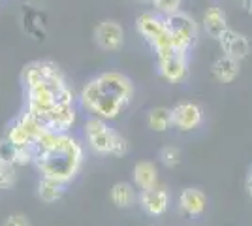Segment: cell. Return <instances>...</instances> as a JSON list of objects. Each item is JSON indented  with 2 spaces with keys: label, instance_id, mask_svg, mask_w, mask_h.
Instances as JSON below:
<instances>
[{
  "label": "cell",
  "instance_id": "12",
  "mask_svg": "<svg viewBox=\"0 0 252 226\" xmlns=\"http://www.w3.org/2000/svg\"><path fill=\"white\" fill-rule=\"evenodd\" d=\"M75 123V108L74 104H64V106H57L53 108L45 117L42 119V125L51 132H59L64 134L74 127Z\"/></svg>",
  "mask_w": 252,
  "mask_h": 226
},
{
  "label": "cell",
  "instance_id": "2",
  "mask_svg": "<svg viewBox=\"0 0 252 226\" xmlns=\"http://www.w3.org/2000/svg\"><path fill=\"white\" fill-rule=\"evenodd\" d=\"M134 85L130 77L121 72H102L87 81L81 89V106L94 117L104 121L117 119L132 102Z\"/></svg>",
  "mask_w": 252,
  "mask_h": 226
},
{
  "label": "cell",
  "instance_id": "27",
  "mask_svg": "<svg viewBox=\"0 0 252 226\" xmlns=\"http://www.w3.org/2000/svg\"><path fill=\"white\" fill-rule=\"evenodd\" d=\"M126 153H128V141H126L121 134H117V140H115V143H113L111 155H113V157H125Z\"/></svg>",
  "mask_w": 252,
  "mask_h": 226
},
{
  "label": "cell",
  "instance_id": "22",
  "mask_svg": "<svg viewBox=\"0 0 252 226\" xmlns=\"http://www.w3.org/2000/svg\"><path fill=\"white\" fill-rule=\"evenodd\" d=\"M6 138H8L17 149H27V147L32 145V136L29 134V130L25 129L19 121H15L10 129H8V136H6Z\"/></svg>",
  "mask_w": 252,
  "mask_h": 226
},
{
  "label": "cell",
  "instance_id": "7",
  "mask_svg": "<svg viewBox=\"0 0 252 226\" xmlns=\"http://www.w3.org/2000/svg\"><path fill=\"white\" fill-rule=\"evenodd\" d=\"M21 29L29 38L36 42H43L47 36V13L36 6H25L21 10Z\"/></svg>",
  "mask_w": 252,
  "mask_h": 226
},
{
  "label": "cell",
  "instance_id": "13",
  "mask_svg": "<svg viewBox=\"0 0 252 226\" xmlns=\"http://www.w3.org/2000/svg\"><path fill=\"white\" fill-rule=\"evenodd\" d=\"M219 42H220V47H222V51H224V55L237 59L239 63L251 55V42H249V38H247L245 34L237 32V31L228 29V31L219 38Z\"/></svg>",
  "mask_w": 252,
  "mask_h": 226
},
{
  "label": "cell",
  "instance_id": "32",
  "mask_svg": "<svg viewBox=\"0 0 252 226\" xmlns=\"http://www.w3.org/2000/svg\"><path fill=\"white\" fill-rule=\"evenodd\" d=\"M143 2H145V0H143ZM149 2H151V0H149Z\"/></svg>",
  "mask_w": 252,
  "mask_h": 226
},
{
  "label": "cell",
  "instance_id": "4",
  "mask_svg": "<svg viewBox=\"0 0 252 226\" xmlns=\"http://www.w3.org/2000/svg\"><path fill=\"white\" fill-rule=\"evenodd\" d=\"M136 29L137 32H139V36L155 49L158 59L177 51L173 47V43H171V38H169L168 27H166L164 17L158 15L157 11L155 13H141L136 21Z\"/></svg>",
  "mask_w": 252,
  "mask_h": 226
},
{
  "label": "cell",
  "instance_id": "23",
  "mask_svg": "<svg viewBox=\"0 0 252 226\" xmlns=\"http://www.w3.org/2000/svg\"><path fill=\"white\" fill-rule=\"evenodd\" d=\"M0 161L8 166H15L17 164V147L11 143L8 138L0 140Z\"/></svg>",
  "mask_w": 252,
  "mask_h": 226
},
{
  "label": "cell",
  "instance_id": "15",
  "mask_svg": "<svg viewBox=\"0 0 252 226\" xmlns=\"http://www.w3.org/2000/svg\"><path fill=\"white\" fill-rule=\"evenodd\" d=\"M201 23H203L205 32L209 34L211 38H215V40H219L222 34L230 29V27H228L226 11L222 10L220 6H209L207 10L203 11Z\"/></svg>",
  "mask_w": 252,
  "mask_h": 226
},
{
  "label": "cell",
  "instance_id": "14",
  "mask_svg": "<svg viewBox=\"0 0 252 226\" xmlns=\"http://www.w3.org/2000/svg\"><path fill=\"white\" fill-rule=\"evenodd\" d=\"M139 204L143 207V211L153 217H158L166 213L169 204V194L164 187H153V189H145L141 191L139 196Z\"/></svg>",
  "mask_w": 252,
  "mask_h": 226
},
{
  "label": "cell",
  "instance_id": "9",
  "mask_svg": "<svg viewBox=\"0 0 252 226\" xmlns=\"http://www.w3.org/2000/svg\"><path fill=\"white\" fill-rule=\"evenodd\" d=\"M94 42L104 51H119L125 43V31H123L121 23L113 21V19H105V21L98 23L94 29Z\"/></svg>",
  "mask_w": 252,
  "mask_h": 226
},
{
  "label": "cell",
  "instance_id": "17",
  "mask_svg": "<svg viewBox=\"0 0 252 226\" xmlns=\"http://www.w3.org/2000/svg\"><path fill=\"white\" fill-rule=\"evenodd\" d=\"M239 70H241L239 61L228 55H222L213 63V75L219 83H231L239 75Z\"/></svg>",
  "mask_w": 252,
  "mask_h": 226
},
{
  "label": "cell",
  "instance_id": "6",
  "mask_svg": "<svg viewBox=\"0 0 252 226\" xmlns=\"http://www.w3.org/2000/svg\"><path fill=\"white\" fill-rule=\"evenodd\" d=\"M117 134L119 132L109 129L107 123L100 117H93L85 123V136L89 140V145L100 155H111Z\"/></svg>",
  "mask_w": 252,
  "mask_h": 226
},
{
  "label": "cell",
  "instance_id": "28",
  "mask_svg": "<svg viewBox=\"0 0 252 226\" xmlns=\"http://www.w3.org/2000/svg\"><path fill=\"white\" fill-rule=\"evenodd\" d=\"M4 226H31V221L27 215H21V213H13L10 215L6 221H4Z\"/></svg>",
  "mask_w": 252,
  "mask_h": 226
},
{
  "label": "cell",
  "instance_id": "25",
  "mask_svg": "<svg viewBox=\"0 0 252 226\" xmlns=\"http://www.w3.org/2000/svg\"><path fill=\"white\" fill-rule=\"evenodd\" d=\"M160 159H162V162L168 168H173V166H177L179 162H181V151L177 147L168 145V147H164V149L160 151Z\"/></svg>",
  "mask_w": 252,
  "mask_h": 226
},
{
  "label": "cell",
  "instance_id": "11",
  "mask_svg": "<svg viewBox=\"0 0 252 226\" xmlns=\"http://www.w3.org/2000/svg\"><path fill=\"white\" fill-rule=\"evenodd\" d=\"M201 119H203V111L194 102H181L171 109V123L175 129L183 130V132H189V130L200 127Z\"/></svg>",
  "mask_w": 252,
  "mask_h": 226
},
{
  "label": "cell",
  "instance_id": "10",
  "mask_svg": "<svg viewBox=\"0 0 252 226\" xmlns=\"http://www.w3.org/2000/svg\"><path fill=\"white\" fill-rule=\"evenodd\" d=\"M158 72L169 83H181L189 75V61L187 53L173 51L162 59H158Z\"/></svg>",
  "mask_w": 252,
  "mask_h": 226
},
{
  "label": "cell",
  "instance_id": "29",
  "mask_svg": "<svg viewBox=\"0 0 252 226\" xmlns=\"http://www.w3.org/2000/svg\"><path fill=\"white\" fill-rule=\"evenodd\" d=\"M247 191H249V194H251V198H252V168H251V172H249V177H247Z\"/></svg>",
  "mask_w": 252,
  "mask_h": 226
},
{
  "label": "cell",
  "instance_id": "26",
  "mask_svg": "<svg viewBox=\"0 0 252 226\" xmlns=\"http://www.w3.org/2000/svg\"><path fill=\"white\" fill-rule=\"evenodd\" d=\"M13 185H15V170H13V166L4 164L2 170H0V189L8 191Z\"/></svg>",
  "mask_w": 252,
  "mask_h": 226
},
{
  "label": "cell",
  "instance_id": "33",
  "mask_svg": "<svg viewBox=\"0 0 252 226\" xmlns=\"http://www.w3.org/2000/svg\"><path fill=\"white\" fill-rule=\"evenodd\" d=\"M31 2H34V0H31Z\"/></svg>",
  "mask_w": 252,
  "mask_h": 226
},
{
  "label": "cell",
  "instance_id": "8",
  "mask_svg": "<svg viewBox=\"0 0 252 226\" xmlns=\"http://www.w3.org/2000/svg\"><path fill=\"white\" fill-rule=\"evenodd\" d=\"M59 77H64L63 70L53 61H34L25 66L21 72V81L25 87L43 83L49 79H59Z\"/></svg>",
  "mask_w": 252,
  "mask_h": 226
},
{
  "label": "cell",
  "instance_id": "19",
  "mask_svg": "<svg viewBox=\"0 0 252 226\" xmlns=\"http://www.w3.org/2000/svg\"><path fill=\"white\" fill-rule=\"evenodd\" d=\"M134 183L145 191V189H153L158 185V172H157V166L153 162L143 161V162H137L136 168H134Z\"/></svg>",
  "mask_w": 252,
  "mask_h": 226
},
{
  "label": "cell",
  "instance_id": "5",
  "mask_svg": "<svg viewBox=\"0 0 252 226\" xmlns=\"http://www.w3.org/2000/svg\"><path fill=\"white\" fill-rule=\"evenodd\" d=\"M166 27H168L171 43L177 51L189 53L194 47V43L198 40V23L194 21V17L189 15L187 11L179 10L175 13H169L164 17Z\"/></svg>",
  "mask_w": 252,
  "mask_h": 226
},
{
  "label": "cell",
  "instance_id": "20",
  "mask_svg": "<svg viewBox=\"0 0 252 226\" xmlns=\"http://www.w3.org/2000/svg\"><path fill=\"white\" fill-rule=\"evenodd\" d=\"M147 125L155 132H166L169 127H173L171 123V109L168 108H155L149 111Z\"/></svg>",
  "mask_w": 252,
  "mask_h": 226
},
{
  "label": "cell",
  "instance_id": "3",
  "mask_svg": "<svg viewBox=\"0 0 252 226\" xmlns=\"http://www.w3.org/2000/svg\"><path fill=\"white\" fill-rule=\"evenodd\" d=\"M25 89H27V111L32 113L40 123L53 108L74 104V91L66 83L64 77L49 79Z\"/></svg>",
  "mask_w": 252,
  "mask_h": 226
},
{
  "label": "cell",
  "instance_id": "34",
  "mask_svg": "<svg viewBox=\"0 0 252 226\" xmlns=\"http://www.w3.org/2000/svg\"><path fill=\"white\" fill-rule=\"evenodd\" d=\"M0 2H2V0H0Z\"/></svg>",
  "mask_w": 252,
  "mask_h": 226
},
{
  "label": "cell",
  "instance_id": "30",
  "mask_svg": "<svg viewBox=\"0 0 252 226\" xmlns=\"http://www.w3.org/2000/svg\"><path fill=\"white\" fill-rule=\"evenodd\" d=\"M243 8L247 10V13L252 15V0H243Z\"/></svg>",
  "mask_w": 252,
  "mask_h": 226
},
{
  "label": "cell",
  "instance_id": "21",
  "mask_svg": "<svg viewBox=\"0 0 252 226\" xmlns=\"http://www.w3.org/2000/svg\"><path fill=\"white\" fill-rule=\"evenodd\" d=\"M109 198L111 202L117 205V207H128L134 200V189L130 183H115L111 187V193H109Z\"/></svg>",
  "mask_w": 252,
  "mask_h": 226
},
{
  "label": "cell",
  "instance_id": "1",
  "mask_svg": "<svg viewBox=\"0 0 252 226\" xmlns=\"http://www.w3.org/2000/svg\"><path fill=\"white\" fill-rule=\"evenodd\" d=\"M31 149L32 162L42 175L55 177L64 183L74 179L83 162V147L66 132L59 134L45 129L34 140Z\"/></svg>",
  "mask_w": 252,
  "mask_h": 226
},
{
  "label": "cell",
  "instance_id": "24",
  "mask_svg": "<svg viewBox=\"0 0 252 226\" xmlns=\"http://www.w3.org/2000/svg\"><path fill=\"white\" fill-rule=\"evenodd\" d=\"M181 2L183 0H151L155 11H157L158 15H162V17L181 10Z\"/></svg>",
  "mask_w": 252,
  "mask_h": 226
},
{
  "label": "cell",
  "instance_id": "16",
  "mask_svg": "<svg viewBox=\"0 0 252 226\" xmlns=\"http://www.w3.org/2000/svg\"><path fill=\"white\" fill-rule=\"evenodd\" d=\"M179 205L181 209L190 217H198L205 211L207 198L200 189H185L179 194Z\"/></svg>",
  "mask_w": 252,
  "mask_h": 226
},
{
  "label": "cell",
  "instance_id": "31",
  "mask_svg": "<svg viewBox=\"0 0 252 226\" xmlns=\"http://www.w3.org/2000/svg\"><path fill=\"white\" fill-rule=\"evenodd\" d=\"M2 166H4V162H2V161H0V170H2Z\"/></svg>",
  "mask_w": 252,
  "mask_h": 226
},
{
  "label": "cell",
  "instance_id": "18",
  "mask_svg": "<svg viewBox=\"0 0 252 226\" xmlns=\"http://www.w3.org/2000/svg\"><path fill=\"white\" fill-rule=\"evenodd\" d=\"M64 193H66V183H64V181H59V179H55V177L42 175V179H40V183H38V196H40L42 202L53 204V202L61 200Z\"/></svg>",
  "mask_w": 252,
  "mask_h": 226
}]
</instances>
